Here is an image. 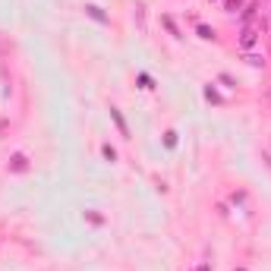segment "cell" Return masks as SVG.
<instances>
[{
	"instance_id": "obj_2",
	"label": "cell",
	"mask_w": 271,
	"mask_h": 271,
	"mask_svg": "<svg viewBox=\"0 0 271 271\" xmlns=\"http://www.w3.org/2000/svg\"><path fill=\"white\" fill-rule=\"evenodd\" d=\"M6 171H10V174H25V171H29V158H25L22 151H16V155L10 158V164H6Z\"/></svg>"
},
{
	"instance_id": "obj_14",
	"label": "cell",
	"mask_w": 271,
	"mask_h": 271,
	"mask_svg": "<svg viewBox=\"0 0 271 271\" xmlns=\"http://www.w3.org/2000/svg\"><path fill=\"white\" fill-rule=\"evenodd\" d=\"M164 145H167V148H177V133H174V130L164 133Z\"/></svg>"
},
{
	"instance_id": "obj_16",
	"label": "cell",
	"mask_w": 271,
	"mask_h": 271,
	"mask_svg": "<svg viewBox=\"0 0 271 271\" xmlns=\"http://www.w3.org/2000/svg\"><path fill=\"white\" fill-rule=\"evenodd\" d=\"M199 271H211V262H205V265H202V268H199Z\"/></svg>"
},
{
	"instance_id": "obj_12",
	"label": "cell",
	"mask_w": 271,
	"mask_h": 271,
	"mask_svg": "<svg viewBox=\"0 0 271 271\" xmlns=\"http://www.w3.org/2000/svg\"><path fill=\"white\" fill-rule=\"evenodd\" d=\"M243 0H224V13H240Z\"/></svg>"
},
{
	"instance_id": "obj_9",
	"label": "cell",
	"mask_w": 271,
	"mask_h": 271,
	"mask_svg": "<svg viewBox=\"0 0 271 271\" xmlns=\"http://www.w3.org/2000/svg\"><path fill=\"white\" fill-rule=\"evenodd\" d=\"M249 66H265V57H259V54H252V50H246V57H243Z\"/></svg>"
},
{
	"instance_id": "obj_15",
	"label": "cell",
	"mask_w": 271,
	"mask_h": 271,
	"mask_svg": "<svg viewBox=\"0 0 271 271\" xmlns=\"http://www.w3.org/2000/svg\"><path fill=\"white\" fill-rule=\"evenodd\" d=\"M218 79H221V82H224V86H227V89H236V79H233V76H230V73H221V76H218Z\"/></svg>"
},
{
	"instance_id": "obj_4",
	"label": "cell",
	"mask_w": 271,
	"mask_h": 271,
	"mask_svg": "<svg viewBox=\"0 0 271 271\" xmlns=\"http://www.w3.org/2000/svg\"><path fill=\"white\" fill-rule=\"evenodd\" d=\"M256 16H259V3H246V10H240V22L243 25H252Z\"/></svg>"
},
{
	"instance_id": "obj_6",
	"label": "cell",
	"mask_w": 271,
	"mask_h": 271,
	"mask_svg": "<svg viewBox=\"0 0 271 271\" xmlns=\"http://www.w3.org/2000/svg\"><path fill=\"white\" fill-rule=\"evenodd\" d=\"M161 25H164V29H167V32H171V35H174V38H183V35H180V29H177V22H174V16H167V13H161Z\"/></svg>"
},
{
	"instance_id": "obj_7",
	"label": "cell",
	"mask_w": 271,
	"mask_h": 271,
	"mask_svg": "<svg viewBox=\"0 0 271 271\" xmlns=\"http://www.w3.org/2000/svg\"><path fill=\"white\" fill-rule=\"evenodd\" d=\"M196 35L202 38V41H215L218 35H215V29H211V25H205V22H199L196 25Z\"/></svg>"
},
{
	"instance_id": "obj_10",
	"label": "cell",
	"mask_w": 271,
	"mask_h": 271,
	"mask_svg": "<svg viewBox=\"0 0 271 271\" xmlns=\"http://www.w3.org/2000/svg\"><path fill=\"white\" fill-rule=\"evenodd\" d=\"M86 221L95 224V227H101V224H104V215H98V211H86Z\"/></svg>"
},
{
	"instance_id": "obj_17",
	"label": "cell",
	"mask_w": 271,
	"mask_h": 271,
	"mask_svg": "<svg viewBox=\"0 0 271 271\" xmlns=\"http://www.w3.org/2000/svg\"><path fill=\"white\" fill-rule=\"evenodd\" d=\"M208 3H215V0H208Z\"/></svg>"
},
{
	"instance_id": "obj_1",
	"label": "cell",
	"mask_w": 271,
	"mask_h": 271,
	"mask_svg": "<svg viewBox=\"0 0 271 271\" xmlns=\"http://www.w3.org/2000/svg\"><path fill=\"white\" fill-rule=\"evenodd\" d=\"M259 35H262L259 25H246V29H243V35H240V47L243 50H252V47L259 45Z\"/></svg>"
},
{
	"instance_id": "obj_13",
	"label": "cell",
	"mask_w": 271,
	"mask_h": 271,
	"mask_svg": "<svg viewBox=\"0 0 271 271\" xmlns=\"http://www.w3.org/2000/svg\"><path fill=\"white\" fill-rule=\"evenodd\" d=\"M139 89H155V82H151L148 73H139Z\"/></svg>"
},
{
	"instance_id": "obj_8",
	"label": "cell",
	"mask_w": 271,
	"mask_h": 271,
	"mask_svg": "<svg viewBox=\"0 0 271 271\" xmlns=\"http://www.w3.org/2000/svg\"><path fill=\"white\" fill-rule=\"evenodd\" d=\"M205 98L211 101V104H224V98H221V91H218L215 86H205Z\"/></svg>"
},
{
	"instance_id": "obj_11",
	"label": "cell",
	"mask_w": 271,
	"mask_h": 271,
	"mask_svg": "<svg viewBox=\"0 0 271 271\" xmlns=\"http://www.w3.org/2000/svg\"><path fill=\"white\" fill-rule=\"evenodd\" d=\"M101 155H104V161H111V164H114V161H117V148L114 145H101Z\"/></svg>"
},
{
	"instance_id": "obj_3",
	"label": "cell",
	"mask_w": 271,
	"mask_h": 271,
	"mask_svg": "<svg viewBox=\"0 0 271 271\" xmlns=\"http://www.w3.org/2000/svg\"><path fill=\"white\" fill-rule=\"evenodd\" d=\"M111 120L117 123V130H120V136H123V139H130V126H126L123 114H120V107H111Z\"/></svg>"
},
{
	"instance_id": "obj_5",
	"label": "cell",
	"mask_w": 271,
	"mask_h": 271,
	"mask_svg": "<svg viewBox=\"0 0 271 271\" xmlns=\"http://www.w3.org/2000/svg\"><path fill=\"white\" fill-rule=\"evenodd\" d=\"M86 16H91V19H95V22H101V25L107 22V13L101 10V6H95V3H86Z\"/></svg>"
}]
</instances>
